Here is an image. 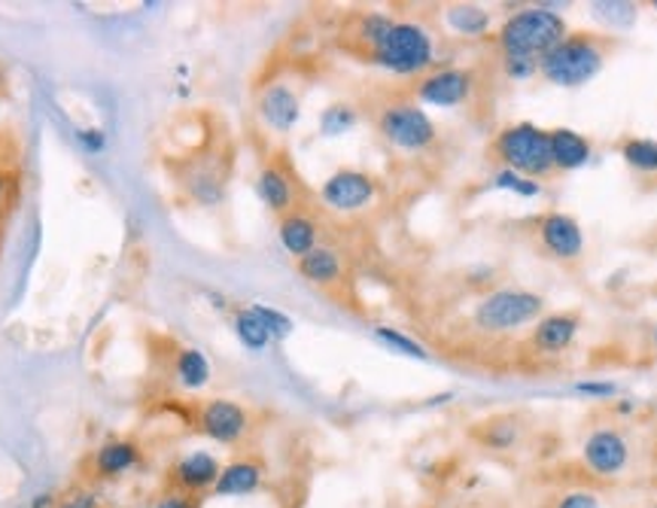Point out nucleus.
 Listing matches in <instances>:
<instances>
[{"label": "nucleus", "instance_id": "35", "mask_svg": "<svg viewBox=\"0 0 657 508\" xmlns=\"http://www.w3.org/2000/svg\"><path fill=\"white\" fill-rule=\"evenodd\" d=\"M502 73L512 80V83H526L538 73V61L530 59H502Z\"/></svg>", "mask_w": 657, "mask_h": 508}, {"label": "nucleus", "instance_id": "19", "mask_svg": "<svg viewBox=\"0 0 657 508\" xmlns=\"http://www.w3.org/2000/svg\"><path fill=\"white\" fill-rule=\"evenodd\" d=\"M277 237H280V244L287 250L292 260H301V256H308L314 247H320L317 241H320V223L314 220L311 213L296 211L287 213V216H280V223H277Z\"/></svg>", "mask_w": 657, "mask_h": 508}, {"label": "nucleus", "instance_id": "31", "mask_svg": "<svg viewBox=\"0 0 657 508\" xmlns=\"http://www.w3.org/2000/svg\"><path fill=\"white\" fill-rule=\"evenodd\" d=\"M493 190L514 192V195H521V199H536V195H542V183H536V180L530 177H521V174H514L509 167H502L500 174L493 177Z\"/></svg>", "mask_w": 657, "mask_h": 508}, {"label": "nucleus", "instance_id": "25", "mask_svg": "<svg viewBox=\"0 0 657 508\" xmlns=\"http://www.w3.org/2000/svg\"><path fill=\"white\" fill-rule=\"evenodd\" d=\"M232 329L238 335V342L247 347V350H256V354H263L268 344L275 342L268 329L263 326V319L253 314L250 307H240L238 314L232 317Z\"/></svg>", "mask_w": 657, "mask_h": 508}, {"label": "nucleus", "instance_id": "7", "mask_svg": "<svg viewBox=\"0 0 657 508\" xmlns=\"http://www.w3.org/2000/svg\"><path fill=\"white\" fill-rule=\"evenodd\" d=\"M536 237L542 253L561 265H573L585 256V232L575 216L563 211H545L536 220Z\"/></svg>", "mask_w": 657, "mask_h": 508}, {"label": "nucleus", "instance_id": "2", "mask_svg": "<svg viewBox=\"0 0 657 508\" xmlns=\"http://www.w3.org/2000/svg\"><path fill=\"white\" fill-rule=\"evenodd\" d=\"M609 59V40L587 31H569L545 59L538 61L542 80L561 89H578L591 83Z\"/></svg>", "mask_w": 657, "mask_h": 508}, {"label": "nucleus", "instance_id": "4", "mask_svg": "<svg viewBox=\"0 0 657 508\" xmlns=\"http://www.w3.org/2000/svg\"><path fill=\"white\" fill-rule=\"evenodd\" d=\"M369 59L396 77H420L435 61V43L420 22H393L387 37L371 49Z\"/></svg>", "mask_w": 657, "mask_h": 508}, {"label": "nucleus", "instance_id": "18", "mask_svg": "<svg viewBox=\"0 0 657 508\" xmlns=\"http://www.w3.org/2000/svg\"><path fill=\"white\" fill-rule=\"evenodd\" d=\"M265 478V463L256 460V457H238L223 466V473L216 478L214 485V497H247V494H256L263 487Z\"/></svg>", "mask_w": 657, "mask_h": 508}, {"label": "nucleus", "instance_id": "37", "mask_svg": "<svg viewBox=\"0 0 657 508\" xmlns=\"http://www.w3.org/2000/svg\"><path fill=\"white\" fill-rule=\"evenodd\" d=\"M575 390L587 396H615V384H578Z\"/></svg>", "mask_w": 657, "mask_h": 508}, {"label": "nucleus", "instance_id": "34", "mask_svg": "<svg viewBox=\"0 0 657 508\" xmlns=\"http://www.w3.org/2000/svg\"><path fill=\"white\" fill-rule=\"evenodd\" d=\"M150 508H202V497H192V494H183V490H174L167 487L165 494H158Z\"/></svg>", "mask_w": 657, "mask_h": 508}, {"label": "nucleus", "instance_id": "8", "mask_svg": "<svg viewBox=\"0 0 657 508\" xmlns=\"http://www.w3.org/2000/svg\"><path fill=\"white\" fill-rule=\"evenodd\" d=\"M374 199H378V180L359 167H341L320 186V202L335 213L366 211L374 204Z\"/></svg>", "mask_w": 657, "mask_h": 508}, {"label": "nucleus", "instance_id": "29", "mask_svg": "<svg viewBox=\"0 0 657 508\" xmlns=\"http://www.w3.org/2000/svg\"><path fill=\"white\" fill-rule=\"evenodd\" d=\"M591 12H594V19H599L612 31H624L636 22L639 10H636V3H594Z\"/></svg>", "mask_w": 657, "mask_h": 508}, {"label": "nucleus", "instance_id": "23", "mask_svg": "<svg viewBox=\"0 0 657 508\" xmlns=\"http://www.w3.org/2000/svg\"><path fill=\"white\" fill-rule=\"evenodd\" d=\"M444 19L451 24V31H456L460 37H481L491 31V12L475 3H456L448 7Z\"/></svg>", "mask_w": 657, "mask_h": 508}, {"label": "nucleus", "instance_id": "10", "mask_svg": "<svg viewBox=\"0 0 657 508\" xmlns=\"http://www.w3.org/2000/svg\"><path fill=\"white\" fill-rule=\"evenodd\" d=\"M250 412L232 399H211L198 412V429L216 445H240L250 436Z\"/></svg>", "mask_w": 657, "mask_h": 508}, {"label": "nucleus", "instance_id": "42", "mask_svg": "<svg viewBox=\"0 0 657 508\" xmlns=\"http://www.w3.org/2000/svg\"><path fill=\"white\" fill-rule=\"evenodd\" d=\"M648 508H657V506H648Z\"/></svg>", "mask_w": 657, "mask_h": 508}, {"label": "nucleus", "instance_id": "33", "mask_svg": "<svg viewBox=\"0 0 657 508\" xmlns=\"http://www.w3.org/2000/svg\"><path fill=\"white\" fill-rule=\"evenodd\" d=\"M55 508H101V497H97L95 487L71 485L64 494H59Z\"/></svg>", "mask_w": 657, "mask_h": 508}, {"label": "nucleus", "instance_id": "28", "mask_svg": "<svg viewBox=\"0 0 657 508\" xmlns=\"http://www.w3.org/2000/svg\"><path fill=\"white\" fill-rule=\"evenodd\" d=\"M359 122V113L350 104H329L320 113V131L326 138H338V134H347Z\"/></svg>", "mask_w": 657, "mask_h": 508}, {"label": "nucleus", "instance_id": "14", "mask_svg": "<svg viewBox=\"0 0 657 508\" xmlns=\"http://www.w3.org/2000/svg\"><path fill=\"white\" fill-rule=\"evenodd\" d=\"M578 329H582V317L575 311H557L548 317H538L530 332V347L538 356H561L573 347Z\"/></svg>", "mask_w": 657, "mask_h": 508}, {"label": "nucleus", "instance_id": "16", "mask_svg": "<svg viewBox=\"0 0 657 508\" xmlns=\"http://www.w3.org/2000/svg\"><path fill=\"white\" fill-rule=\"evenodd\" d=\"M256 110H259V119L268 129L277 131V134H287V131L296 129V122L301 116V98L289 83H271L263 89Z\"/></svg>", "mask_w": 657, "mask_h": 508}, {"label": "nucleus", "instance_id": "39", "mask_svg": "<svg viewBox=\"0 0 657 508\" xmlns=\"http://www.w3.org/2000/svg\"><path fill=\"white\" fill-rule=\"evenodd\" d=\"M7 192H10V180L0 174V211H3V204H7Z\"/></svg>", "mask_w": 657, "mask_h": 508}, {"label": "nucleus", "instance_id": "24", "mask_svg": "<svg viewBox=\"0 0 657 508\" xmlns=\"http://www.w3.org/2000/svg\"><path fill=\"white\" fill-rule=\"evenodd\" d=\"M618 153H622L624 165L643 174V177H657V141L648 138H624L618 143Z\"/></svg>", "mask_w": 657, "mask_h": 508}, {"label": "nucleus", "instance_id": "17", "mask_svg": "<svg viewBox=\"0 0 657 508\" xmlns=\"http://www.w3.org/2000/svg\"><path fill=\"white\" fill-rule=\"evenodd\" d=\"M256 192H259L265 207L277 216H287L299 207L296 204V180L289 177L287 167H280L277 162L263 165L259 177H256Z\"/></svg>", "mask_w": 657, "mask_h": 508}, {"label": "nucleus", "instance_id": "13", "mask_svg": "<svg viewBox=\"0 0 657 508\" xmlns=\"http://www.w3.org/2000/svg\"><path fill=\"white\" fill-rule=\"evenodd\" d=\"M144 463V448L132 441V438H110L101 448L92 454L89 460V475L95 481H116L134 473Z\"/></svg>", "mask_w": 657, "mask_h": 508}, {"label": "nucleus", "instance_id": "36", "mask_svg": "<svg viewBox=\"0 0 657 508\" xmlns=\"http://www.w3.org/2000/svg\"><path fill=\"white\" fill-rule=\"evenodd\" d=\"M554 508H603L599 506V497L594 490H569V494H563L557 499V506Z\"/></svg>", "mask_w": 657, "mask_h": 508}, {"label": "nucleus", "instance_id": "11", "mask_svg": "<svg viewBox=\"0 0 657 508\" xmlns=\"http://www.w3.org/2000/svg\"><path fill=\"white\" fill-rule=\"evenodd\" d=\"M585 466L599 478H615L627 469L630 460V448H627V438L618 429H594L587 436L585 448H582Z\"/></svg>", "mask_w": 657, "mask_h": 508}, {"label": "nucleus", "instance_id": "26", "mask_svg": "<svg viewBox=\"0 0 657 508\" xmlns=\"http://www.w3.org/2000/svg\"><path fill=\"white\" fill-rule=\"evenodd\" d=\"M475 436L481 438L484 448L509 450L517 441V424H514L512 417H493V420H484V426H481Z\"/></svg>", "mask_w": 657, "mask_h": 508}, {"label": "nucleus", "instance_id": "41", "mask_svg": "<svg viewBox=\"0 0 657 508\" xmlns=\"http://www.w3.org/2000/svg\"><path fill=\"white\" fill-rule=\"evenodd\" d=\"M651 7H655V10H657V0H655V3H651Z\"/></svg>", "mask_w": 657, "mask_h": 508}, {"label": "nucleus", "instance_id": "32", "mask_svg": "<svg viewBox=\"0 0 657 508\" xmlns=\"http://www.w3.org/2000/svg\"><path fill=\"white\" fill-rule=\"evenodd\" d=\"M250 311L256 314V317L263 319V326L268 329V335H271L275 342L287 338L289 332H292V319H289L284 311H277V307H268V305H250Z\"/></svg>", "mask_w": 657, "mask_h": 508}, {"label": "nucleus", "instance_id": "15", "mask_svg": "<svg viewBox=\"0 0 657 508\" xmlns=\"http://www.w3.org/2000/svg\"><path fill=\"white\" fill-rule=\"evenodd\" d=\"M226 183H228V165L219 159V155H204L202 162L186 167L183 174V186L189 192L192 202L204 204V207H216L223 202L226 195Z\"/></svg>", "mask_w": 657, "mask_h": 508}, {"label": "nucleus", "instance_id": "5", "mask_svg": "<svg viewBox=\"0 0 657 508\" xmlns=\"http://www.w3.org/2000/svg\"><path fill=\"white\" fill-rule=\"evenodd\" d=\"M542 311H545V298L533 289H496L475 305L472 323L475 329L487 335H509L536 323Z\"/></svg>", "mask_w": 657, "mask_h": 508}, {"label": "nucleus", "instance_id": "6", "mask_svg": "<svg viewBox=\"0 0 657 508\" xmlns=\"http://www.w3.org/2000/svg\"><path fill=\"white\" fill-rule=\"evenodd\" d=\"M378 131L383 141L402 153H423L439 138L435 122L418 101H396L383 106L378 116Z\"/></svg>", "mask_w": 657, "mask_h": 508}, {"label": "nucleus", "instance_id": "12", "mask_svg": "<svg viewBox=\"0 0 657 508\" xmlns=\"http://www.w3.org/2000/svg\"><path fill=\"white\" fill-rule=\"evenodd\" d=\"M219 473H223V463L216 460L214 454H207V450H192V454L179 457V460L171 466L167 481H171L174 490H183V494H192V497H204V494L214 490Z\"/></svg>", "mask_w": 657, "mask_h": 508}, {"label": "nucleus", "instance_id": "38", "mask_svg": "<svg viewBox=\"0 0 657 508\" xmlns=\"http://www.w3.org/2000/svg\"><path fill=\"white\" fill-rule=\"evenodd\" d=\"M59 506V494H40L31 508H55Z\"/></svg>", "mask_w": 657, "mask_h": 508}, {"label": "nucleus", "instance_id": "27", "mask_svg": "<svg viewBox=\"0 0 657 508\" xmlns=\"http://www.w3.org/2000/svg\"><path fill=\"white\" fill-rule=\"evenodd\" d=\"M393 22L396 19H390L387 12H366V16H359L357 22V40L371 52L387 37V31L393 28Z\"/></svg>", "mask_w": 657, "mask_h": 508}, {"label": "nucleus", "instance_id": "22", "mask_svg": "<svg viewBox=\"0 0 657 508\" xmlns=\"http://www.w3.org/2000/svg\"><path fill=\"white\" fill-rule=\"evenodd\" d=\"M174 375H177V380L186 390H202L211 380V363H207V356L202 350L183 347L177 359H174Z\"/></svg>", "mask_w": 657, "mask_h": 508}, {"label": "nucleus", "instance_id": "21", "mask_svg": "<svg viewBox=\"0 0 657 508\" xmlns=\"http://www.w3.org/2000/svg\"><path fill=\"white\" fill-rule=\"evenodd\" d=\"M296 268L308 284L320 286V289H332L345 281V260L332 247H314L308 256L296 260Z\"/></svg>", "mask_w": 657, "mask_h": 508}, {"label": "nucleus", "instance_id": "1", "mask_svg": "<svg viewBox=\"0 0 657 508\" xmlns=\"http://www.w3.org/2000/svg\"><path fill=\"white\" fill-rule=\"evenodd\" d=\"M566 34H569V24L561 12L548 7H526L521 12H512L500 24L496 47L502 59L542 61Z\"/></svg>", "mask_w": 657, "mask_h": 508}, {"label": "nucleus", "instance_id": "40", "mask_svg": "<svg viewBox=\"0 0 657 508\" xmlns=\"http://www.w3.org/2000/svg\"><path fill=\"white\" fill-rule=\"evenodd\" d=\"M651 342H655V347H657V326H655V329H651Z\"/></svg>", "mask_w": 657, "mask_h": 508}, {"label": "nucleus", "instance_id": "3", "mask_svg": "<svg viewBox=\"0 0 657 508\" xmlns=\"http://www.w3.org/2000/svg\"><path fill=\"white\" fill-rule=\"evenodd\" d=\"M493 155L500 159L502 167L530 180L554 177V159H551L548 129H538L533 122H512L493 138Z\"/></svg>", "mask_w": 657, "mask_h": 508}, {"label": "nucleus", "instance_id": "9", "mask_svg": "<svg viewBox=\"0 0 657 508\" xmlns=\"http://www.w3.org/2000/svg\"><path fill=\"white\" fill-rule=\"evenodd\" d=\"M475 85H479L475 83V73L469 68H439V71L420 77L414 98L420 104L451 110V106L466 104L472 92H475Z\"/></svg>", "mask_w": 657, "mask_h": 508}, {"label": "nucleus", "instance_id": "30", "mask_svg": "<svg viewBox=\"0 0 657 508\" xmlns=\"http://www.w3.org/2000/svg\"><path fill=\"white\" fill-rule=\"evenodd\" d=\"M374 338L381 344H387V347H393V350H399V354L406 356H414V359H427V350H423V344L414 342V338H408L406 332L399 329H390V326H374Z\"/></svg>", "mask_w": 657, "mask_h": 508}, {"label": "nucleus", "instance_id": "20", "mask_svg": "<svg viewBox=\"0 0 657 508\" xmlns=\"http://www.w3.org/2000/svg\"><path fill=\"white\" fill-rule=\"evenodd\" d=\"M551 141V159H554V171H578L591 162L594 155V143L587 141L585 134H578L573 129H548Z\"/></svg>", "mask_w": 657, "mask_h": 508}]
</instances>
